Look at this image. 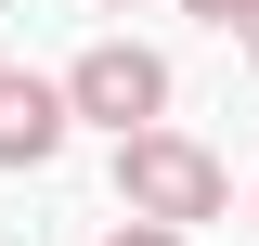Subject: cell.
Returning a JSON list of instances; mask_svg holds the SVG:
<instances>
[{"instance_id": "cell-1", "label": "cell", "mask_w": 259, "mask_h": 246, "mask_svg": "<svg viewBox=\"0 0 259 246\" xmlns=\"http://www.w3.org/2000/svg\"><path fill=\"white\" fill-rule=\"evenodd\" d=\"M117 208L130 220H168V233H194V220L233 208V169L207 143H182V130H130L117 143Z\"/></svg>"}, {"instance_id": "cell-2", "label": "cell", "mask_w": 259, "mask_h": 246, "mask_svg": "<svg viewBox=\"0 0 259 246\" xmlns=\"http://www.w3.org/2000/svg\"><path fill=\"white\" fill-rule=\"evenodd\" d=\"M65 117H91V130H156L168 117V52H143V39H91V52L65 65Z\"/></svg>"}, {"instance_id": "cell-3", "label": "cell", "mask_w": 259, "mask_h": 246, "mask_svg": "<svg viewBox=\"0 0 259 246\" xmlns=\"http://www.w3.org/2000/svg\"><path fill=\"white\" fill-rule=\"evenodd\" d=\"M65 78H0V169H52L65 155Z\"/></svg>"}, {"instance_id": "cell-4", "label": "cell", "mask_w": 259, "mask_h": 246, "mask_svg": "<svg viewBox=\"0 0 259 246\" xmlns=\"http://www.w3.org/2000/svg\"><path fill=\"white\" fill-rule=\"evenodd\" d=\"M182 13H194V26H221V39H233V26L259 13V0H182Z\"/></svg>"}, {"instance_id": "cell-5", "label": "cell", "mask_w": 259, "mask_h": 246, "mask_svg": "<svg viewBox=\"0 0 259 246\" xmlns=\"http://www.w3.org/2000/svg\"><path fill=\"white\" fill-rule=\"evenodd\" d=\"M104 246H182V233H168V220H117Z\"/></svg>"}, {"instance_id": "cell-6", "label": "cell", "mask_w": 259, "mask_h": 246, "mask_svg": "<svg viewBox=\"0 0 259 246\" xmlns=\"http://www.w3.org/2000/svg\"><path fill=\"white\" fill-rule=\"evenodd\" d=\"M233 39H246V52H259V13H246V26H233Z\"/></svg>"}, {"instance_id": "cell-7", "label": "cell", "mask_w": 259, "mask_h": 246, "mask_svg": "<svg viewBox=\"0 0 259 246\" xmlns=\"http://www.w3.org/2000/svg\"><path fill=\"white\" fill-rule=\"evenodd\" d=\"M104 13H143V0H104Z\"/></svg>"}, {"instance_id": "cell-8", "label": "cell", "mask_w": 259, "mask_h": 246, "mask_svg": "<svg viewBox=\"0 0 259 246\" xmlns=\"http://www.w3.org/2000/svg\"><path fill=\"white\" fill-rule=\"evenodd\" d=\"M0 78H13V52H0Z\"/></svg>"}]
</instances>
